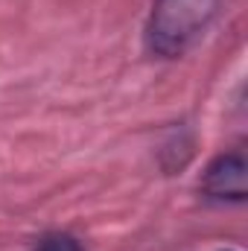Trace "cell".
I'll return each instance as SVG.
<instances>
[{
  "mask_svg": "<svg viewBox=\"0 0 248 251\" xmlns=\"http://www.w3.org/2000/svg\"><path fill=\"white\" fill-rule=\"evenodd\" d=\"M222 251H234V249H222Z\"/></svg>",
  "mask_w": 248,
  "mask_h": 251,
  "instance_id": "277c9868",
  "label": "cell"
},
{
  "mask_svg": "<svg viewBox=\"0 0 248 251\" xmlns=\"http://www.w3.org/2000/svg\"><path fill=\"white\" fill-rule=\"evenodd\" d=\"M201 193L216 201H246L248 199V161L243 152H222L216 155L204 176Z\"/></svg>",
  "mask_w": 248,
  "mask_h": 251,
  "instance_id": "7a4b0ae2",
  "label": "cell"
},
{
  "mask_svg": "<svg viewBox=\"0 0 248 251\" xmlns=\"http://www.w3.org/2000/svg\"><path fill=\"white\" fill-rule=\"evenodd\" d=\"M38 251H85L82 243L70 234H47L41 243H38Z\"/></svg>",
  "mask_w": 248,
  "mask_h": 251,
  "instance_id": "3957f363",
  "label": "cell"
},
{
  "mask_svg": "<svg viewBox=\"0 0 248 251\" xmlns=\"http://www.w3.org/2000/svg\"><path fill=\"white\" fill-rule=\"evenodd\" d=\"M222 0H155L146 24V47L161 59H178L219 18Z\"/></svg>",
  "mask_w": 248,
  "mask_h": 251,
  "instance_id": "6da1fadb",
  "label": "cell"
}]
</instances>
